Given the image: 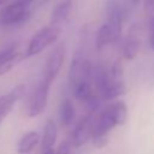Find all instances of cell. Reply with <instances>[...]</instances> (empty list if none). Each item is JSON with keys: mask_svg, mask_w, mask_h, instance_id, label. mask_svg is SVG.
<instances>
[{"mask_svg": "<svg viewBox=\"0 0 154 154\" xmlns=\"http://www.w3.org/2000/svg\"><path fill=\"white\" fill-rule=\"evenodd\" d=\"M31 16V5L14 0L5 5L0 10V25L2 26H18L29 20Z\"/></svg>", "mask_w": 154, "mask_h": 154, "instance_id": "obj_1", "label": "cell"}, {"mask_svg": "<svg viewBox=\"0 0 154 154\" xmlns=\"http://www.w3.org/2000/svg\"><path fill=\"white\" fill-rule=\"evenodd\" d=\"M60 35V28L48 25L40 29L29 41V45L25 51V58H30L40 54L48 46L53 45Z\"/></svg>", "mask_w": 154, "mask_h": 154, "instance_id": "obj_2", "label": "cell"}, {"mask_svg": "<svg viewBox=\"0 0 154 154\" xmlns=\"http://www.w3.org/2000/svg\"><path fill=\"white\" fill-rule=\"evenodd\" d=\"M52 82L49 78L42 76V78L38 81L35 90L31 94L30 101H29V108H28V116L30 118L38 117L47 107L48 102V95L49 89L52 85Z\"/></svg>", "mask_w": 154, "mask_h": 154, "instance_id": "obj_3", "label": "cell"}, {"mask_svg": "<svg viewBox=\"0 0 154 154\" xmlns=\"http://www.w3.org/2000/svg\"><path fill=\"white\" fill-rule=\"evenodd\" d=\"M94 119H95V113H87L78 119L71 137V144L73 147H77V148L82 147L90 141Z\"/></svg>", "mask_w": 154, "mask_h": 154, "instance_id": "obj_4", "label": "cell"}, {"mask_svg": "<svg viewBox=\"0 0 154 154\" xmlns=\"http://www.w3.org/2000/svg\"><path fill=\"white\" fill-rule=\"evenodd\" d=\"M107 25L111 32V42L116 43L119 41L123 30V13L117 0H108L106 5Z\"/></svg>", "mask_w": 154, "mask_h": 154, "instance_id": "obj_5", "label": "cell"}, {"mask_svg": "<svg viewBox=\"0 0 154 154\" xmlns=\"http://www.w3.org/2000/svg\"><path fill=\"white\" fill-rule=\"evenodd\" d=\"M23 59H25V53L20 52L17 45L11 43L1 48L0 49V76L8 73Z\"/></svg>", "mask_w": 154, "mask_h": 154, "instance_id": "obj_6", "label": "cell"}, {"mask_svg": "<svg viewBox=\"0 0 154 154\" xmlns=\"http://www.w3.org/2000/svg\"><path fill=\"white\" fill-rule=\"evenodd\" d=\"M64 59H65V43L60 42L48 54L43 70V76L49 78L51 81H54L63 66Z\"/></svg>", "mask_w": 154, "mask_h": 154, "instance_id": "obj_7", "label": "cell"}, {"mask_svg": "<svg viewBox=\"0 0 154 154\" xmlns=\"http://www.w3.org/2000/svg\"><path fill=\"white\" fill-rule=\"evenodd\" d=\"M24 90H25V85L19 84V85L14 87L7 94L0 96V124L10 114V112L12 111V108L14 107V105L17 103V101L23 95Z\"/></svg>", "mask_w": 154, "mask_h": 154, "instance_id": "obj_8", "label": "cell"}, {"mask_svg": "<svg viewBox=\"0 0 154 154\" xmlns=\"http://www.w3.org/2000/svg\"><path fill=\"white\" fill-rule=\"evenodd\" d=\"M85 58L81 52H76L73 55L70 67H69V83L71 85V89L79 83L81 81H84L83 78V65H84Z\"/></svg>", "mask_w": 154, "mask_h": 154, "instance_id": "obj_9", "label": "cell"}, {"mask_svg": "<svg viewBox=\"0 0 154 154\" xmlns=\"http://www.w3.org/2000/svg\"><path fill=\"white\" fill-rule=\"evenodd\" d=\"M71 6H72L71 0H63L58 5H55V7L51 12V19H49L51 25L59 26L60 24H63L70 14Z\"/></svg>", "mask_w": 154, "mask_h": 154, "instance_id": "obj_10", "label": "cell"}, {"mask_svg": "<svg viewBox=\"0 0 154 154\" xmlns=\"http://www.w3.org/2000/svg\"><path fill=\"white\" fill-rule=\"evenodd\" d=\"M58 137V130H57V124L53 119H48L45 124L43 128V135L42 138L40 140L41 142V148L42 152H46L48 149H52L55 141Z\"/></svg>", "mask_w": 154, "mask_h": 154, "instance_id": "obj_11", "label": "cell"}, {"mask_svg": "<svg viewBox=\"0 0 154 154\" xmlns=\"http://www.w3.org/2000/svg\"><path fill=\"white\" fill-rule=\"evenodd\" d=\"M105 108L107 109V112L109 113V116L112 117V119L114 120L117 126L125 124L126 118H128V106L125 102L114 101V102L109 103L108 106H106Z\"/></svg>", "mask_w": 154, "mask_h": 154, "instance_id": "obj_12", "label": "cell"}, {"mask_svg": "<svg viewBox=\"0 0 154 154\" xmlns=\"http://www.w3.org/2000/svg\"><path fill=\"white\" fill-rule=\"evenodd\" d=\"M126 93V85L124 83L123 79H119V81H111L109 84L100 93L101 95V99L103 100H114L122 95H124Z\"/></svg>", "mask_w": 154, "mask_h": 154, "instance_id": "obj_13", "label": "cell"}, {"mask_svg": "<svg viewBox=\"0 0 154 154\" xmlns=\"http://www.w3.org/2000/svg\"><path fill=\"white\" fill-rule=\"evenodd\" d=\"M76 117L73 102L70 99H64L59 106V120L63 126H70Z\"/></svg>", "mask_w": 154, "mask_h": 154, "instance_id": "obj_14", "label": "cell"}, {"mask_svg": "<svg viewBox=\"0 0 154 154\" xmlns=\"http://www.w3.org/2000/svg\"><path fill=\"white\" fill-rule=\"evenodd\" d=\"M40 135L36 131H29L22 136L18 142L17 150L19 154H29L34 150V148L40 143Z\"/></svg>", "mask_w": 154, "mask_h": 154, "instance_id": "obj_15", "label": "cell"}, {"mask_svg": "<svg viewBox=\"0 0 154 154\" xmlns=\"http://www.w3.org/2000/svg\"><path fill=\"white\" fill-rule=\"evenodd\" d=\"M140 49V40L135 35H128L126 38L123 41L122 46V55L125 60L130 61L134 60Z\"/></svg>", "mask_w": 154, "mask_h": 154, "instance_id": "obj_16", "label": "cell"}, {"mask_svg": "<svg viewBox=\"0 0 154 154\" xmlns=\"http://www.w3.org/2000/svg\"><path fill=\"white\" fill-rule=\"evenodd\" d=\"M93 78H94V82H95V85H96L99 93H101L109 84V82L112 81V78L109 77L108 70L102 64H99V65L94 66V69H93Z\"/></svg>", "mask_w": 154, "mask_h": 154, "instance_id": "obj_17", "label": "cell"}, {"mask_svg": "<svg viewBox=\"0 0 154 154\" xmlns=\"http://www.w3.org/2000/svg\"><path fill=\"white\" fill-rule=\"evenodd\" d=\"M72 91H73L75 97L82 102H87L88 100H90L94 96L91 85L88 81H81L79 83H77L72 88Z\"/></svg>", "mask_w": 154, "mask_h": 154, "instance_id": "obj_18", "label": "cell"}, {"mask_svg": "<svg viewBox=\"0 0 154 154\" xmlns=\"http://www.w3.org/2000/svg\"><path fill=\"white\" fill-rule=\"evenodd\" d=\"M112 43L111 42V32L108 29V25L105 23L102 24L97 31H96V36H95V47L97 49V52L102 51L107 45Z\"/></svg>", "mask_w": 154, "mask_h": 154, "instance_id": "obj_19", "label": "cell"}, {"mask_svg": "<svg viewBox=\"0 0 154 154\" xmlns=\"http://www.w3.org/2000/svg\"><path fill=\"white\" fill-rule=\"evenodd\" d=\"M123 71H124V69H123L122 60L120 59H116L113 61V64L111 65V67L108 70V73H109V77L113 81H119L123 77Z\"/></svg>", "mask_w": 154, "mask_h": 154, "instance_id": "obj_20", "label": "cell"}, {"mask_svg": "<svg viewBox=\"0 0 154 154\" xmlns=\"http://www.w3.org/2000/svg\"><path fill=\"white\" fill-rule=\"evenodd\" d=\"M148 32H149L148 43H149L150 49L154 52V14H152V17L149 18V22H148Z\"/></svg>", "mask_w": 154, "mask_h": 154, "instance_id": "obj_21", "label": "cell"}, {"mask_svg": "<svg viewBox=\"0 0 154 154\" xmlns=\"http://www.w3.org/2000/svg\"><path fill=\"white\" fill-rule=\"evenodd\" d=\"M71 149V141H64L59 144L55 154H70Z\"/></svg>", "mask_w": 154, "mask_h": 154, "instance_id": "obj_22", "label": "cell"}, {"mask_svg": "<svg viewBox=\"0 0 154 154\" xmlns=\"http://www.w3.org/2000/svg\"><path fill=\"white\" fill-rule=\"evenodd\" d=\"M144 11L148 14L154 13V0H144Z\"/></svg>", "mask_w": 154, "mask_h": 154, "instance_id": "obj_23", "label": "cell"}, {"mask_svg": "<svg viewBox=\"0 0 154 154\" xmlns=\"http://www.w3.org/2000/svg\"><path fill=\"white\" fill-rule=\"evenodd\" d=\"M42 154H55V152H54V149L52 148V149H48V150H46V152H42Z\"/></svg>", "mask_w": 154, "mask_h": 154, "instance_id": "obj_24", "label": "cell"}, {"mask_svg": "<svg viewBox=\"0 0 154 154\" xmlns=\"http://www.w3.org/2000/svg\"><path fill=\"white\" fill-rule=\"evenodd\" d=\"M7 1H8V0H0V10H1L5 5H7Z\"/></svg>", "mask_w": 154, "mask_h": 154, "instance_id": "obj_25", "label": "cell"}, {"mask_svg": "<svg viewBox=\"0 0 154 154\" xmlns=\"http://www.w3.org/2000/svg\"><path fill=\"white\" fill-rule=\"evenodd\" d=\"M140 1H141V0H132L134 5H137V4H140Z\"/></svg>", "mask_w": 154, "mask_h": 154, "instance_id": "obj_26", "label": "cell"}]
</instances>
